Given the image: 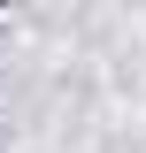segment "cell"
I'll list each match as a JSON object with an SVG mask.
<instances>
[]
</instances>
